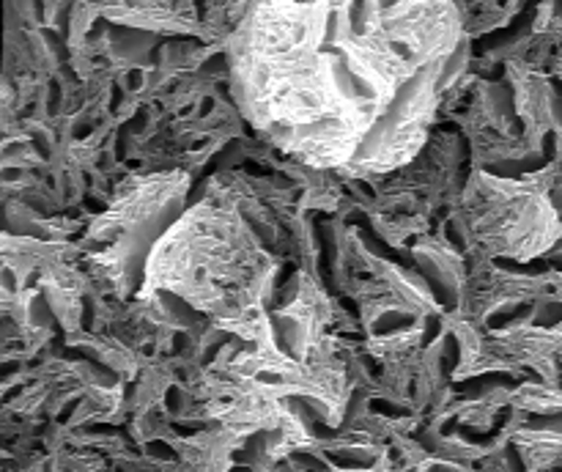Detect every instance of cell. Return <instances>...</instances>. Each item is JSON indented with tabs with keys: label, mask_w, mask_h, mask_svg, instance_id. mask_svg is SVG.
Segmentation results:
<instances>
[{
	"label": "cell",
	"mask_w": 562,
	"mask_h": 472,
	"mask_svg": "<svg viewBox=\"0 0 562 472\" xmlns=\"http://www.w3.org/2000/svg\"><path fill=\"white\" fill-rule=\"evenodd\" d=\"M274 261L252 234L231 198L209 192L203 203L176 220L151 245L146 289L151 296L170 291L214 324L263 344L272 327L263 300L272 285Z\"/></svg>",
	"instance_id": "obj_1"
},
{
	"label": "cell",
	"mask_w": 562,
	"mask_h": 472,
	"mask_svg": "<svg viewBox=\"0 0 562 472\" xmlns=\"http://www.w3.org/2000/svg\"><path fill=\"white\" fill-rule=\"evenodd\" d=\"M552 170L527 181L492 179L477 173L464 198V225L472 241L488 252L527 258L538 256L558 241L562 225L552 198Z\"/></svg>",
	"instance_id": "obj_2"
}]
</instances>
